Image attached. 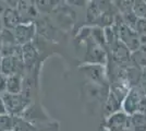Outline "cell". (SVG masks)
Segmentation results:
<instances>
[{
	"label": "cell",
	"instance_id": "obj_1",
	"mask_svg": "<svg viewBox=\"0 0 146 131\" xmlns=\"http://www.w3.org/2000/svg\"><path fill=\"white\" fill-rule=\"evenodd\" d=\"M141 97L140 93L137 91V88H133L130 91L128 97H127V102H125V105H124V108L128 112H134L136 110H139V104L141 102Z\"/></svg>",
	"mask_w": 146,
	"mask_h": 131
},
{
	"label": "cell",
	"instance_id": "obj_2",
	"mask_svg": "<svg viewBox=\"0 0 146 131\" xmlns=\"http://www.w3.org/2000/svg\"><path fill=\"white\" fill-rule=\"evenodd\" d=\"M131 122L134 131H146V115L144 114H134Z\"/></svg>",
	"mask_w": 146,
	"mask_h": 131
},
{
	"label": "cell",
	"instance_id": "obj_3",
	"mask_svg": "<svg viewBox=\"0 0 146 131\" xmlns=\"http://www.w3.org/2000/svg\"><path fill=\"white\" fill-rule=\"evenodd\" d=\"M134 12L135 15L141 18L142 20H146V5L144 2H135L134 5Z\"/></svg>",
	"mask_w": 146,
	"mask_h": 131
},
{
	"label": "cell",
	"instance_id": "obj_4",
	"mask_svg": "<svg viewBox=\"0 0 146 131\" xmlns=\"http://www.w3.org/2000/svg\"><path fill=\"white\" fill-rule=\"evenodd\" d=\"M17 21H18V17L15 15V13L10 11V10L8 12H6V24L7 22H8L9 26H14L15 23H17Z\"/></svg>",
	"mask_w": 146,
	"mask_h": 131
}]
</instances>
